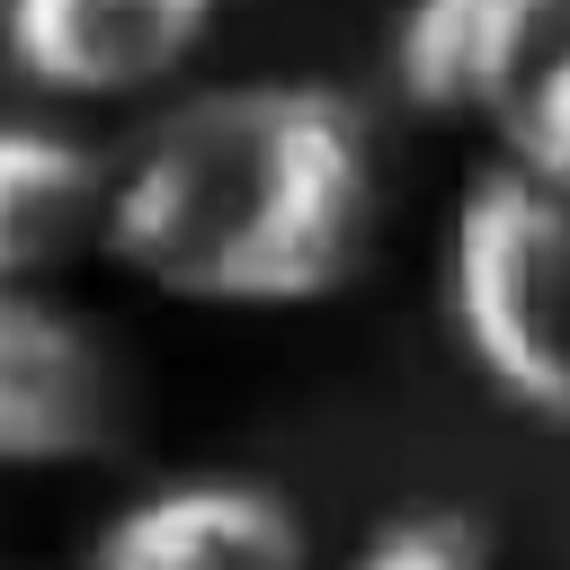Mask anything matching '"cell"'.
I'll return each mask as SVG.
<instances>
[{"instance_id": "cell-1", "label": "cell", "mask_w": 570, "mask_h": 570, "mask_svg": "<svg viewBox=\"0 0 570 570\" xmlns=\"http://www.w3.org/2000/svg\"><path fill=\"white\" fill-rule=\"evenodd\" d=\"M383 249V134L338 80H232L116 160L107 258L205 312L338 303Z\"/></svg>"}, {"instance_id": "cell-2", "label": "cell", "mask_w": 570, "mask_h": 570, "mask_svg": "<svg viewBox=\"0 0 570 570\" xmlns=\"http://www.w3.org/2000/svg\"><path fill=\"white\" fill-rule=\"evenodd\" d=\"M445 321L481 392L534 428H570V187L481 160L445 223Z\"/></svg>"}, {"instance_id": "cell-3", "label": "cell", "mask_w": 570, "mask_h": 570, "mask_svg": "<svg viewBox=\"0 0 570 570\" xmlns=\"http://www.w3.org/2000/svg\"><path fill=\"white\" fill-rule=\"evenodd\" d=\"M134 436L125 356L36 285H0V472L107 463Z\"/></svg>"}, {"instance_id": "cell-4", "label": "cell", "mask_w": 570, "mask_h": 570, "mask_svg": "<svg viewBox=\"0 0 570 570\" xmlns=\"http://www.w3.org/2000/svg\"><path fill=\"white\" fill-rule=\"evenodd\" d=\"M214 18L223 0H0V53L27 89L107 107L169 89L205 53Z\"/></svg>"}, {"instance_id": "cell-5", "label": "cell", "mask_w": 570, "mask_h": 570, "mask_svg": "<svg viewBox=\"0 0 570 570\" xmlns=\"http://www.w3.org/2000/svg\"><path fill=\"white\" fill-rule=\"evenodd\" d=\"M89 570H312V517L267 481L196 472L125 499L98 525Z\"/></svg>"}, {"instance_id": "cell-6", "label": "cell", "mask_w": 570, "mask_h": 570, "mask_svg": "<svg viewBox=\"0 0 570 570\" xmlns=\"http://www.w3.org/2000/svg\"><path fill=\"white\" fill-rule=\"evenodd\" d=\"M552 0H401L392 18V89L436 125H499L508 89L543 45Z\"/></svg>"}, {"instance_id": "cell-7", "label": "cell", "mask_w": 570, "mask_h": 570, "mask_svg": "<svg viewBox=\"0 0 570 570\" xmlns=\"http://www.w3.org/2000/svg\"><path fill=\"white\" fill-rule=\"evenodd\" d=\"M107 214L116 169L89 142H71L62 125H0V285L45 294V276L107 249Z\"/></svg>"}, {"instance_id": "cell-8", "label": "cell", "mask_w": 570, "mask_h": 570, "mask_svg": "<svg viewBox=\"0 0 570 570\" xmlns=\"http://www.w3.org/2000/svg\"><path fill=\"white\" fill-rule=\"evenodd\" d=\"M490 134H499V160H525L534 178L570 187V0H552L543 45H534V62L508 89V107H499Z\"/></svg>"}, {"instance_id": "cell-9", "label": "cell", "mask_w": 570, "mask_h": 570, "mask_svg": "<svg viewBox=\"0 0 570 570\" xmlns=\"http://www.w3.org/2000/svg\"><path fill=\"white\" fill-rule=\"evenodd\" d=\"M347 570H499V552L463 508H401L356 543Z\"/></svg>"}]
</instances>
